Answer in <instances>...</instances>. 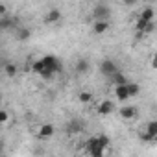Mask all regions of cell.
<instances>
[{"label":"cell","mask_w":157,"mask_h":157,"mask_svg":"<svg viewBox=\"0 0 157 157\" xmlns=\"http://www.w3.org/2000/svg\"><path fill=\"white\" fill-rule=\"evenodd\" d=\"M80 131H83V122H82V120L74 118V120H70V122L67 124V133H70V135H78Z\"/></svg>","instance_id":"cell-8"},{"label":"cell","mask_w":157,"mask_h":157,"mask_svg":"<svg viewBox=\"0 0 157 157\" xmlns=\"http://www.w3.org/2000/svg\"><path fill=\"white\" fill-rule=\"evenodd\" d=\"M111 82L115 83V87H117V85H126V83H128V78H126L120 70H117V72L111 76Z\"/></svg>","instance_id":"cell-15"},{"label":"cell","mask_w":157,"mask_h":157,"mask_svg":"<svg viewBox=\"0 0 157 157\" xmlns=\"http://www.w3.org/2000/svg\"><path fill=\"white\" fill-rule=\"evenodd\" d=\"M21 24H19V19H11V17H6V15H2V19H0V28L2 30H17Z\"/></svg>","instance_id":"cell-7"},{"label":"cell","mask_w":157,"mask_h":157,"mask_svg":"<svg viewBox=\"0 0 157 157\" xmlns=\"http://www.w3.org/2000/svg\"><path fill=\"white\" fill-rule=\"evenodd\" d=\"M93 98H94V96H93V93H91V91H82L80 94H78V100H80L82 104H91V102H93Z\"/></svg>","instance_id":"cell-19"},{"label":"cell","mask_w":157,"mask_h":157,"mask_svg":"<svg viewBox=\"0 0 157 157\" xmlns=\"http://www.w3.org/2000/svg\"><path fill=\"white\" fill-rule=\"evenodd\" d=\"M148 2H157V0H148Z\"/></svg>","instance_id":"cell-28"},{"label":"cell","mask_w":157,"mask_h":157,"mask_svg":"<svg viewBox=\"0 0 157 157\" xmlns=\"http://www.w3.org/2000/svg\"><path fill=\"white\" fill-rule=\"evenodd\" d=\"M4 72H6L8 78H15L17 72H19V67H17L15 63H6V65H4Z\"/></svg>","instance_id":"cell-16"},{"label":"cell","mask_w":157,"mask_h":157,"mask_svg":"<svg viewBox=\"0 0 157 157\" xmlns=\"http://www.w3.org/2000/svg\"><path fill=\"white\" fill-rule=\"evenodd\" d=\"M115 96L118 98V102H126V100H129L131 96H129L128 83H126V85H117V87H115Z\"/></svg>","instance_id":"cell-9"},{"label":"cell","mask_w":157,"mask_h":157,"mask_svg":"<svg viewBox=\"0 0 157 157\" xmlns=\"http://www.w3.org/2000/svg\"><path fill=\"white\" fill-rule=\"evenodd\" d=\"M98 139H100V142H102L104 146H109V144H111V140H109L107 135H98Z\"/></svg>","instance_id":"cell-24"},{"label":"cell","mask_w":157,"mask_h":157,"mask_svg":"<svg viewBox=\"0 0 157 157\" xmlns=\"http://www.w3.org/2000/svg\"><path fill=\"white\" fill-rule=\"evenodd\" d=\"M155 30V24H153V21H150L148 24H146V28H144V35H148V33H151Z\"/></svg>","instance_id":"cell-23"},{"label":"cell","mask_w":157,"mask_h":157,"mask_svg":"<svg viewBox=\"0 0 157 157\" xmlns=\"http://www.w3.org/2000/svg\"><path fill=\"white\" fill-rule=\"evenodd\" d=\"M122 2H124L126 6H135V4H137V0H122Z\"/></svg>","instance_id":"cell-26"},{"label":"cell","mask_w":157,"mask_h":157,"mask_svg":"<svg viewBox=\"0 0 157 157\" xmlns=\"http://www.w3.org/2000/svg\"><path fill=\"white\" fill-rule=\"evenodd\" d=\"M150 65H151V68H155V70H157V52H153V54H151Z\"/></svg>","instance_id":"cell-25"},{"label":"cell","mask_w":157,"mask_h":157,"mask_svg":"<svg viewBox=\"0 0 157 157\" xmlns=\"http://www.w3.org/2000/svg\"><path fill=\"white\" fill-rule=\"evenodd\" d=\"M32 70H33L37 76L44 78V80H50V78H54L57 72H61V61H59L56 56L48 54V56L37 59V61L32 65Z\"/></svg>","instance_id":"cell-1"},{"label":"cell","mask_w":157,"mask_h":157,"mask_svg":"<svg viewBox=\"0 0 157 157\" xmlns=\"http://www.w3.org/2000/svg\"><path fill=\"white\" fill-rule=\"evenodd\" d=\"M140 19H144V21H153V17H155V10L153 8H144L142 11H140V15H139Z\"/></svg>","instance_id":"cell-17"},{"label":"cell","mask_w":157,"mask_h":157,"mask_svg":"<svg viewBox=\"0 0 157 157\" xmlns=\"http://www.w3.org/2000/svg\"><path fill=\"white\" fill-rule=\"evenodd\" d=\"M118 70V67H117V63L113 61V59H104L102 63H100V72L104 74V76H113L115 72Z\"/></svg>","instance_id":"cell-3"},{"label":"cell","mask_w":157,"mask_h":157,"mask_svg":"<svg viewBox=\"0 0 157 157\" xmlns=\"http://www.w3.org/2000/svg\"><path fill=\"white\" fill-rule=\"evenodd\" d=\"M93 15H94V19H96V21H109V17H111V10H109L107 6L100 4V6H96V8H94Z\"/></svg>","instance_id":"cell-5"},{"label":"cell","mask_w":157,"mask_h":157,"mask_svg":"<svg viewBox=\"0 0 157 157\" xmlns=\"http://www.w3.org/2000/svg\"><path fill=\"white\" fill-rule=\"evenodd\" d=\"M85 151L93 157H102L105 153V146L100 142L98 137H89L87 142H85Z\"/></svg>","instance_id":"cell-2"},{"label":"cell","mask_w":157,"mask_h":157,"mask_svg":"<svg viewBox=\"0 0 157 157\" xmlns=\"http://www.w3.org/2000/svg\"><path fill=\"white\" fill-rule=\"evenodd\" d=\"M137 113H139V109H137L135 105H124V107L118 111V115H120L124 120H133V118L137 117Z\"/></svg>","instance_id":"cell-6"},{"label":"cell","mask_w":157,"mask_h":157,"mask_svg":"<svg viewBox=\"0 0 157 157\" xmlns=\"http://www.w3.org/2000/svg\"><path fill=\"white\" fill-rule=\"evenodd\" d=\"M61 19H63V15H61V11H59L57 8H50V10L46 11V15L43 17V21H44L46 24H57Z\"/></svg>","instance_id":"cell-4"},{"label":"cell","mask_w":157,"mask_h":157,"mask_svg":"<svg viewBox=\"0 0 157 157\" xmlns=\"http://www.w3.org/2000/svg\"><path fill=\"white\" fill-rule=\"evenodd\" d=\"M89 67H91V63H89V59H85V57H82V59H78L76 61V72L78 74H87L89 72Z\"/></svg>","instance_id":"cell-13"},{"label":"cell","mask_w":157,"mask_h":157,"mask_svg":"<svg viewBox=\"0 0 157 157\" xmlns=\"http://www.w3.org/2000/svg\"><path fill=\"white\" fill-rule=\"evenodd\" d=\"M54 131H56V129H54L52 124H43V126L39 128V137H41V139H50V137L54 135Z\"/></svg>","instance_id":"cell-14"},{"label":"cell","mask_w":157,"mask_h":157,"mask_svg":"<svg viewBox=\"0 0 157 157\" xmlns=\"http://www.w3.org/2000/svg\"><path fill=\"white\" fill-rule=\"evenodd\" d=\"M148 22H150V21H144V19H140V17H139V19H137V22H135V30H137L140 35H144V28H146V24H148Z\"/></svg>","instance_id":"cell-21"},{"label":"cell","mask_w":157,"mask_h":157,"mask_svg":"<svg viewBox=\"0 0 157 157\" xmlns=\"http://www.w3.org/2000/svg\"><path fill=\"white\" fill-rule=\"evenodd\" d=\"M115 111V104L111 102V100H104V102H100V105H98V113L102 115V117H107V115H111Z\"/></svg>","instance_id":"cell-10"},{"label":"cell","mask_w":157,"mask_h":157,"mask_svg":"<svg viewBox=\"0 0 157 157\" xmlns=\"http://www.w3.org/2000/svg\"><path fill=\"white\" fill-rule=\"evenodd\" d=\"M109 21H94V24H93V32L96 33V35H102V33H105L107 30H109Z\"/></svg>","instance_id":"cell-12"},{"label":"cell","mask_w":157,"mask_h":157,"mask_svg":"<svg viewBox=\"0 0 157 157\" xmlns=\"http://www.w3.org/2000/svg\"><path fill=\"white\" fill-rule=\"evenodd\" d=\"M8 118H10V115H8V111H0V124H2V126H6L8 124Z\"/></svg>","instance_id":"cell-22"},{"label":"cell","mask_w":157,"mask_h":157,"mask_svg":"<svg viewBox=\"0 0 157 157\" xmlns=\"http://www.w3.org/2000/svg\"><path fill=\"white\" fill-rule=\"evenodd\" d=\"M146 131H150L153 135V142H157V120H150L146 126H144Z\"/></svg>","instance_id":"cell-18"},{"label":"cell","mask_w":157,"mask_h":157,"mask_svg":"<svg viewBox=\"0 0 157 157\" xmlns=\"http://www.w3.org/2000/svg\"><path fill=\"white\" fill-rule=\"evenodd\" d=\"M32 37V30L30 28H24V26H19L17 30H15V39L17 41H21V43H24V41H28Z\"/></svg>","instance_id":"cell-11"},{"label":"cell","mask_w":157,"mask_h":157,"mask_svg":"<svg viewBox=\"0 0 157 157\" xmlns=\"http://www.w3.org/2000/svg\"><path fill=\"white\" fill-rule=\"evenodd\" d=\"M128 89H129V96H131V98H135V96L140 93V85L135 83V82H128Z\"/></svg>","instance_id":"cell-20"},{"label":"cell","mask_w":157,"mask_h":157,"mask_svg":"<svg viewBox=\"0 0 157 157\" xmlns=\"http://www.w3.org/2000/svg\"><path fill=\"white\" fill-rule=\"evenodd\" d=\"M0 13H2V15H6V6H4V4L0 6Z\"/></svg>","instance_id":"cell-27"}]
</instances>
